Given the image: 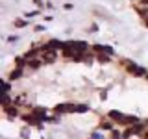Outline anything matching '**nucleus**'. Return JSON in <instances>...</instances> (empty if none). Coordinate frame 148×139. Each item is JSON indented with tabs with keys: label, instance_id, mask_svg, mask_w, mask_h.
I'll return each instance as SVG.
<instances>
[{
	"label": "nucleus",
	"instance_id": "nucleus-1",
	"mask_svg": "<svg viewBox=\"0 0 148 139\" xmlns=\"http://www.w3.org/2000/svg\"><path fill=\"white\" fill-rule=\"evenodd\" d=\"M143 130H145V124H141V122H135V124H132L126 132H124V137H130V136H135V133H141Z\"/></svg>",
	"mask_w": 148,
	"mask_h": 139
},
{
	"label": "nucleus",
	"instance_id": "nucleus-2",
	"mask_svg": "<svg viewBox=\"0 0 148 139\" xmlns=\"http://www.w3.org/2000/svg\"><path fill=\"white\" fill-rule=\"evenodd\" d=\"M67 45L72 46L76 52H87V48H89V45H87L85 41H69Z\"/></svg>",
	"mask_w": 148,
	"mask_h": 139
},
{
	"label": "nucleus",
	"instance_id": "nucleus-3",
	"mask_svg": "<svg viewBox=\"0 0 148 139\" xmlns=\"http://www.w3.org/2000/svg\"><path fill=\"white\" fill-rule=\"evenodd\" d=\"M22 119H24V122H28V124H35V126H39V128H41V119H37L34 113L22 115Z\"/></svg>",
	"mask_w": 148,
	"mask_h": 139
},
{
	"label": "nucleus",
	"instance_id": "nucleus-4",
	"mask_svg": "<svg viewBox=\"0 0 148 139\" xmlns=\"http://www.w3.org/2000/svg\"><path fill=\"white\" fill-rule=\"evenodd\" d=\"M56 113H72V104H59V106H56L54 108Z\"/></svg>",
	"mask_w": 148,
	"mask_h": 139
},
{
	"label": "nucleus",
	"instance_id": "nucleus-5",
	"mask_svg": "<svg viewBox=\"0 0 148 139\" xmlns=\"http://www.w3.org/2000/svg\"><path fill=\"white\" fill-rule=\"evenodd\" d=\"M56 59V50H45L43 52V63H54Z\"/></svg>",
	"mask_w": 148,
	"mask_h": 139
},
{
	"label": "nucleus",
	"instance_id": "nucleus-6",
	"mask_svg": "<svg viewBox=\"0 0 148 139\" xmlns=\"http://www.w3.org/2000/svg\"><path fill=\"white\" fill-rule=\"evenodd\" d=\"M128 71H130V72H133L135 76H145V74H146L145 69L137 67V65H133V63H130V65H128Z\"/></svg>",
	"mask_w": 148,
	"mask_h": 139
},
{
	"label": "nucleus",
	"instance_id": "nucleus-7",
	"mask_svg": "<svg viewBox=\"0 0 148 139\" xmlns=\"http://www.w3.org/2000/svg\"><path fill=\"white\" fill-rule=\"evenodd\" d=\"M32 113H34L37 119H41V120H48V117H46V109H45V108H34V111H32Z\"/></svg>",
	"mask_w": 148,
	"mask_h": 139
},
{
	"label": "nucleus",
	"instance_id": "nucleus-8",
	"mask_svg": "<svg viewBox=\"0 0 148 139\" xmlns=\"http://www.w3.org/2000/svg\"><path fill=\"white\" fill-rule=\"evenodd\" d=\"M108 117H111V119H113V120H117V122H120V120L124 119V115L120 113V111H117V109H113V111H109V113H108Z\"/></svg>",
	"mask_w": 148,
	"mask_h": 139
},
{
	"label": "nucleus",
	"instance_id": "nucleus-9",
	"mask_svg": "<svg viewBox=\"0 0 148 139\" xmlns=\"http://www.w3.org/2000/svg\"><path fill=\"white\" fill-rule=\"evenodd\" d=\"M92 48L96 50V52H106V54H113V48L111 46H102V45H95Z\"/></svg>",
	"mask_w": 148,
	"mask_h": 139
},
{
	"label": "nucleus",
	"instance_id": "nucleus-10",
	"mask_svg": "<svg viewBox=\"0 0 148 139\" xmlns=\"http://www.w3.org/2000/svg\"><path fill=\"white\" fill-rule=\"evenodd\" d=\"M4 111H6L8 117H17V115H18V111H17V108H15V104H13V108L6 106V108H4Z\"/></svg>",
	"mask_w": 148,
	"mask_h": 139
},
{
	"label": "nucleus",
	"instance_id": "nucleus-11",
	"mask_svg": "<svg viewBox=\"0 0 148 139\" xmlns=\"http://www.w3.org/2000/svg\"><path fill=\"white\" fill-rule=\"evenodd\" d=\"M41 63H43V59H28V67L30 69H39Z\"/></svg>",
	"mask_w": 148,
	"mask_h": 139
},
{
	"label": "nucleus",
	"instance_id": "nucleus-12",
	"mask_svg": "<svg viewBox=\"0 0 148 139\" xmlns=\"http://www.w3.org/2000/svg\"><path fill=\"white\" fill-rule=\"evenodd\" d=\"M22 76V69H15L11 74H9V80H18Z\"/></svg>",
	"mask_w": 148,
	"mask_h": 139
},
{
	"label": "nucleus",
	"instance_id": "nucleus-13",
	"mask_svg": "<svg viewBox=\"0 0 148 139\" xmlns=\"http://www.w3.org/2000/svg\"><path fill=\"white\" fill-rule=\"evenodd\" d=\"M87 109H89V106H87V104H80V106L74 104V111H76V113H85Z\"/></svg>",
	"mask_w": 148,
	"mask_h": 139
},
{
	"label": "nucleus",
	"instance_id": "nucleus-14",
	"mask_svg": "<svg viewBox=\"0 0 148 139\" xmlns=\"http://www.w3.org/2000/svg\"><path fill=\"white\" fill-rule=\"evenodd\" d=\"M24 65H28V61H26V58H17V67L18 69H22Z\"/></svg>",
	"mask_w": 148,
	"mask_h": 139
},
{
	"label": "nucleus",
	"instance_id": "nucleus-15",
	"mask_svg": "<svg viewBox=\"0 0 148 139\" xmlns=\"http://www.w3.org/2000/svg\"><path fill=\"white\" fill-rule=\"evenodd\" d=\"M100 128H104V130H111V122H109V120H102V122H100Z\"/></svg>",
	"mask_w": 148,
	"mask_h": 139
},
{
	"label": "nucleus",
	"instance_id": "nucleus-16",
	"mask_svg": "<svg viewBox=\"0 0 148 139\" xmlns=\"http://www.w3.org/2000/svg\"><path fill=\"white\" fill-rule=\"evenodd\" d=\"M98 61L108 63V61H109V56H108V54H100V56H98Z\"/></svg>",
	"mask_w": 148,
	"mask_h": 139
},
{
	"label": "nucleus",
	"instance_id": "nucleus-17",
	"mask_svg": "<svg viewBox=\"0 0 148 139\" xmlns=\"http://www.w3.org/2000/svg\"><path fill=\"white\" fill-rule=\"evenodd\" d=\"M8 91H9V83L4 82V93H8Z\"/></svg>",
	"mask_w": 148,
	"mask_h": 139
},
{
	"label": "nucleus",
	"instance_id": "nucleus-18",
	"mask_svg": "<svg viewBox=\"0 0 148 139\" xmlns=\"http://www.w3.org/2000/svg\"><path fill=\"white\" fill-rule=\"evenodd\" d=\"M15 24H17V26H26V22H24V21H17Z\"/></svg>",
	"mask_w": 148,
	"mask_h": 139
},
{
	"label": "nucleus",
	"instance_id": "nucleus-19",
	"mask_svg": "<svg viewBox=\"0 0 148 139\" xmlns=\"http://www.w3.org/2000/svg\"><path fill=\"white\" fill-rule=\"evenodd\" d=\"M141 4L143 6H148V0H141Z\"/></svg>",
	"mask_w": 148,
	"mask_h": 139
},
{
	"label": "nucleus",
	"instance_id": "nucleus-20",
	"mask_svg": "<svg viewBox=\"0 0 148 139\" xmlns=\"http://www.w3.org/2000/svg\"><path fill=\"white\" fill-rule=\"evenodd\" d=\"M146 24H148V17H146Z\"/></svg>",
	"mask_w": 148,
	"mask_h": 139
},
{
	"label": "nucleus",
	"instance_id": "nucleus-21",
	"mask_svg": "<svg viewBox=\"0 0 148 139\" xmlns=\"http://www.w3.org/2000/svg\"><path fill=\"white\" fill-rule=\"evenodd\" d=\"M146 76H148V72H146Z\"/></svg>",
	"mask_w": 148,
	"mask_h": 139
}]
</instances>
